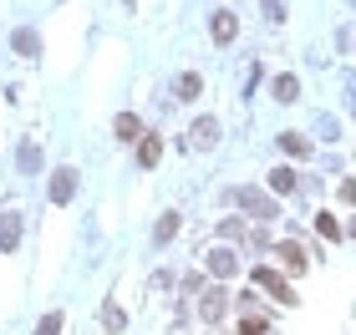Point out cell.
I'll use <instances>...</instances> for the list:
<instances>
[{
  "label": "cell",
  "instance_id": "obj_9",
  "mask_svg": "<svg viewBox=\"0 0 356 335\" xmlns=\"http://www.w3.org/2000/svg\"><path fill=\"white\" fill-rule=\"evenodd\" d=\"M234 36H239V15H234V10H219V15H214V41L229 46Z\"/></svg>",
  "mask_w": 356,
  "mask_h": 335
},
{
  "label": "cell",
  "instance_id": "obj_5",
  "mask_svg": "<svg viewBox=\"0 0 356 335\" xmlns=\"http://www.w3.org/2000/svg\"><path fill=\"white\" fill-rule=\"evenodd\" d=\"M204 264H209V275H214V280H234L239 275V259H234L229 249H209Z\"/></svg>",
  "mask_w": 356,
  "mask_h": 335
},
{
  "label": "cell",
  "instance_id": "obj_14",
  "mask_svg": "<svg viewBox=\"0 0 356 335\" xmlns=\"http://www.w3.org/2000/svg\"><path fill=\"white\" fill-rule=\"evenodd\" d=\"M15 163H21V173H41V148H36V142H21V153H15Z\"/></svg>",
  "mask_w": 356,
  "mask_h": 335
},
{
  "label": "cell",
  "instance_id": "obj_11",
  "mask_svg": "<svg viewBox=\"0 0 356 335\" xmlns=\"http://www.w3.org/2000/svg\"><path fill=\"white\" fill-rule=\"evenodd\" d=\"M158 157H163V137H158V132H143V142H138V163L153 168Z\"/></svg>",
  "mask_w": 356,
  "mask_h": 335
},
{
  "label": "cell",
  "instance_id": "obj_8",
  "mask_svg": "<svg viewBox=\"0 0 356 335\" xmlns=\"http://www.w3.org/2000/svg\"><path fill=\"white\" fill-rule=\"evenodd\" d=\"M15 244H21V214L6 209V214H0V254H10Z\"/></svg>",
  "mask_w": 356,
  "mask_h": 335
},
{
  "label": "cell",
  "instance_id": "obj_6",
  "mask_svg": "<svg viewBox=\"0 0 356 335\" xmlns=\"http://www.w3.org/2000/svg\"><path fill=\"white\" fill-rule=\"evenodd\" d=\"M275 259H280V269L290 280L305 275V254H300V244H290V239H285V244H275Z\"/></svg>",
  "mask_w": 356,
  "mask_h": 335
},
{
  "label": "cell",
  "instance_id": "obj_21",
  "mask_svg": "<svg viewBox=\"0 0 356 335\" xmlns=\"http://www.w3.org/2000/svg\"><path fill=\"white\" fill-rule=\"evenodd\" d=\"M316 229L326 234V239H341V223H336V214H321V218H316Z\"/></svg>",
  "mask_w": 356,
  "mask_h": 335
},
{
  "label": "cell",
  "instance_id": "obj_1",
  "mask_svg": "<svg viewBox=\"0 0 356 335\" xmlns=\"http://www.w3.org/2000/svg\"><path fill=\"white\" fill-rule=\"evenodd\" d=\"M234 203H239V209H245L250 218H260V223L280 218V203H275L270 194H260V188H234Z\"/></svg>",
  "mask_w": 356,
  "mask_h": 335
},
{
  "label": "cell",
  "instance_id": "obj_20",
  "mask_svg": "<svg viewBox=\"0 0 356 335\" xmlns=\"http://www.w3.org/2000/svg\"><path fill=\"white\" fill-rule=\"evenodd\" d=\"M36 335H61V310L41 315V320H36Z\"/></svg>",
  "mask_w": 356,
  "mask_h": 335
},
{
  "label": "cell",
  "instance_id": "obj_12",
  "mask_svg": "<svg viewBox=\"0 0 356 335\" xmlns=\"http://www.w3.org/2000/svg\"><path fill=\"white\" fill-rule=\"evenodd\" d=\"M112 132H118V142H143V122L133 117V112H122V117L112 122Z\"/></svg>",
  "mask_w": 356,
  "mask_h": 335
},
{
  "label": "cell",
  "instance_id": "obj_7",
  "mask_svg": "<svg viewBox=\"0 0 356 335\" xmlns=\"http://www.w3.org/2000/svg\"><path fill=\"white\" fill-rule=\"evenodd\" d=\"M76 194V168H56L51 173V203H72Z\"/></svg>",
  "mask_w": 356,
  "mask_h": 335
},
{
  "label": "cell",
  "instance_id": "obj_16",
  "mask_svg": "<svg viewBox=\"0 0 356 335\" xmlns=\"http://www.w3.org/2000/svg\"><path fill=\"white\" fill-rule=\"evenodd\" d=\"M178 223H184L178 214H163V218H158V229H153V244H168V239L178 234Z\"/></svg>",
  "mask_w": 356,
  "mask_h": 335
},
{
  "label": "cell",
  "instance_id": "obj_19",
  "mask_svg": "<svg viewBox=\"0 0 356 335\" xmlns=\"http://www.w3.org/2000/svg\"><path fill=\"white\" fill-rule=\"evenodd\" d=\"M280 148H285L290 157H305V153H311V142H305L300 132H280Z\"/></svg>",
  "mask_w": 356,
  "mask_h": 335
},
{
  "label": "cell",
  "instance_id": "obj_23",
  "mask_svg": "<svg viewBox=\"0 0 356 335\" xmlns=\"http://www.w3.org/2000/svg\"><path fill=\"white\" fill-rule=\"evenodd\" d=\"M265 21H275V26L285 21V0H265Z\"/></svg>",
  "mask_w": 356,
  "mask_h": 335
},
{
  "label": "cell",
  "instance_id": "obj_18",
  "mask_svg": "<svg viewBox=\"0 0 356 335\" xmlns=\"http://www.w3.org/2000/svg\"><path fill=\"white\" fill-rule=\"evenodd\" d=\"M275 97H280V102H296V97H300V82H296L290 71H285V76H275Z\"/></svg>",
  "mask_w": 356,
  "mask_h": 335
},
{
  "label": "cell",
  "instance_id": "obj_4",
  "mask_svg": "<svg viewBox=\"0 0 356 335\" xmlns=\"http://www.w3.org/2000/svg\"><path fill=\"white\" fill-rule=\"evenodd\" d=\"M214 142H219V122H214V117H199V122L188 127V148H193V153L214 148Z\"/></svg>",
  "mask_w": 356,
  "mask_h": 335
},
{
  "label": "cell",
  "instance_id": "obj_13",
  "mask_svg": "<svg viewBox=\"0 0 356 335\" xmlns=\"http://www.w3.org/2000/svg\"><path fill=\"white\" fill-rule=\"evenodd\" d=\"M102 330H107V335H122V330H127V315H122L118 300H107V305H102Z\"/></svg>",
  "mask_w": 356,
  "mask_h": 335
},
{
  "label": "cell",
  "instance_id": "obj_17",
  "mask_svg": "<svg viewBox=\"0 0 356 335\" xmlns=\"http://www.w3.org/2000/svg\"><path fill=\"white\" fill-rule=\"evenodd\" d=\"M15 51L21 56H41V36L36 31H15Z\"/></svg>",
  "mask_w": 356,
  "mask_h": 335
},
{
  "label": "cell",
  "instance_id": "obj_10",
  "mask_svg": "<svg viewBox=\"0 0 356 335\" xmlns=\"http://www.w3.org/2000/svg\"><path fill=\"white\" fill-rule=\"evenodd\" d=\"M199 92H204V76H199V71H184V76L173 82V97H178V102H193Z\"/></svg>",
  "mask_w": 356,
  "mask_h": 335
},
{
  "label": "cell",
  "instance_id": "obj_2",
  "mask_svg": "<svg viewBox=\"0 0 356 335\" xmlns=\"http://www.w3.org/2000/svg\"><path fill=\"white\" fill-rule=\"evenodd\" d=\"M224 310H229V290H224V284H209V290H199V320H204V325H219Z\"/></svg>",
  "mask_w": 356,
  "mask_h": 335
},
{
  "label": "cell",
  "instance_id": "obj_22",
  "mask_svg": "<svg viewBox=\"0 0 356 335\" xmlns=\"http://www.w3.org/2000/svg\"><path fill=\"white\" fill-rule=\"evenodd\" d=\"M316 132L336 142V137H341V122H336V117H321V122H316Z\"/></svg>",
  "mask_w": 356,
  "mask_h": 335
},
{
  "label": "cell",
  "instance_id": "obj_15",
  "mask_svg": "<svg viewBox=\"0 0 356 335\" xmlns=\"http://www.w3.org/2000/svg\"><path fill=\"white\" fill-rule=\"evenodd\" d=\"M270 188H275V194H296V188H300V178H296L290 168H275V173H270Z\"/></svg>",
  "mask_w": 356,
  "mask_h": 335
},
{
  "label": "cell",
  "instance_id": "obj_3",
  "mask_svg": "<svg viewBox=\"0 0 356 335\" xmlns=\"http://www.w3.org/2000/svg\"><path fill=\"white\" fill-rule=\"evenodd\" d=\"M254 284H260V290H270V300H280V305H296V295H290V280L285 275H275V269H254V275H250Z\"/></svg>",
  "mask_w": 356,
  "mask_h": 335
}]
</instances>
